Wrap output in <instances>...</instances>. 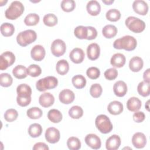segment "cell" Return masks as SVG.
<instances>
[{
  "label": "cell",
  "instance_id": "obj_24",
  "mask_svg": "<svg viewBox=\"0 0 150 150\" xmlns=\"http://www.w3.org/2000/svg\"><path fill=\"white\" fill-rule=\"evenodd\" d=\"M141 101L137 97H132L127 102V108L132 112L138 111L141 107Z\"/></svg>",
  "mask_w": 150,
  "mask_h": 150
},
{
  "label": "cell",
  "instance_id": "obj_28",
  "mask_svg": "<svg viewBox=\"0 0 150 150\" xmlns=\"http://www.w3.org/2000/svg\"><path fill=\"white\" fill-rule=\"evenodd\" d=\"M47 118L51 122L53 123H58L62 121L63 115L59 110L52 109L47 112Z\"/></svg>",
  "mask_w": 150,
  "mask_h": 150
},
{
  "label": "cell",
  "instance_id": "obj_33",
  "mask_svg": "<svg viewBox=\"0 0 150 150\" xmlns=\"http://www.w3.org/2000/svg\"><path fill=\"white\" fill-rule=\"evenodd\" d=\"M137 91L139 95L142 97H147L150 94L149 83L144 81L140 82L137 87Z\"/></svg>",
  "mask_w": 150,
  "mask_h": 150
},
{
  "label": "cell",
  "instance_id": "obj_11",
  "mask_svg": "<svg viewBox=\"0 0 150 150\" xmlns=\"http://www.w3.org/2000/svg\"><path fill=\"white\" fill-rule=\"evenodd\" d=\"M46 52L45 48L40 45L34 46L30 51L31 57L33 60L39 62L42 60L45 56Z\"/></svg>",
  "mask_w": 150,
  "mask_h": 150
},
{
  "label": "cell",
  "instance_id": "obj_48",
  "mask_svg": "<svg viewBox=\"0 0 150 150\" xmlns=\"http://www.w3.org/2000/svg\"><path fill=\"white\" fill-rule=\"evenodd\" d=\"M87 40H93L96 39L97 36V31L93 26H87Z\"/></svg>",
  "mask_w": 150,
  "mask_h": 150
},
{
  "label": "cell",
  "instance_id": "obj_5",
  "mask_svg": "<svg viewBox=\"0 0 150 150\" xmlns=\"http://www.w3.org/2000/svg\"><path fill=\"white\" fill-rule=\"evenodd\" d=\"M58 84L57 78L54 76H47L37 81L36 87L39 91H45L46 90L54 88Z\"/></svg>",
  "mask_w": 150,
  "mask_h": 150
},
{
  "label": "cell",
  "instance_id": "obj_40",
  "mask_svg": "<svg viewBox=\"0 0 150 150\" xmlns=\"http://www.w3.org/2000/svg\"><path fill=\"white\" fill-rule=\"evenodd\" d=\"M106 18L111 22H116L121 18L120 12L116 9H111L108 10L105 14Z\"/></svg>",
  "mask_w": 150,
  "mask_h": 150
},
{
  "label": "cell",
  "instance_id": "obj_52",
  "mask_svg": "<svg viewBox=\"0 0 150 150\" xmlns=\"http://www.w3.org/2000/svg\"><path fill=\"white\" fill-rule=\"evenodd\" d=\"M149 71L150 69H148L146 70H145L143 74V79L144 80V81L147 83H150V79H149Z\"/></svg>",
  "mask_w": 150,
  "mask_h": 150
},
{
  "label": "cell",
  "instance_id": "obj_42",
  "mask_svg": "<svg viewBox=\"0 0 150 150\" xmlns=\"http://www.w3.org/2000/svg\"><path fill=\"white\" fill-rule=\"evenodd\" d=\"M60 5L63 11L70 12L74 9L76 7V3L73 0H63L61 2Z\"/></svg>",
  "mask_w": 150,
  "mask_h": 150
},
{
  "label": "cell",
  "instance_id": "obj_25",
  "mask_svg": "<svg viewBox=\"0 0 150 150\" xmlns=\"http://www.w3.org/2000/svg\"><path fill=\"white\" fill-rule=\"evenodd\" d=\"M18 97H31L32 89L26 84H19L16 88Z\"/></svg>",
  "mask_w": 150,
  "mask_h": 150
},
{
  "label": "cell",
  "instance_id": "obj_39",
  "mask_svg": "<svg viewBox=\"0 0 150 150\" xmlns=\"http://www.w3.org/2000/svg\"><path fill=\"white\" fill-rule=\"evenodd\" d=\"M75 36L80 39H87V26H78L74 30Z\"/></svg>",
  "mask_w": 150,
  "mask_h": 150
},
{
  "label": "cell",
  "instance_id": "obj_47",
  "mask_svg": "<svg viewBox=\"0 0 150 150\" xmlns=\"http://www.w3.org/2000/svg\"><path fill=\"white\" fill-rule=\"evenodd\" d=\"M105 78L108 80H113L118 76V71L115 68H110L104 73Z\"/></svg>",
  "mask_w": 150,
  "mask_h": 150
},
{
  "label": "cell",
  "instance_id": "obj_29",
  "mask_svg": "<svg viewBox=\"0 0 150 150\" xmlns=\"http://www.w3.org/2000/svg\"><path fill=\"white\" fill-rule=\"evenodd\" d=\"M42 127L39 124L34 123L29 127L28 134L32 138H37L42 134Z\"/></svg>",
  "mask_w": 150,
  "mask_h": 150
},
{
  "label": "cell",
  "instance_id": "obj_43",
  "mask_svg": "<svg viewBox=\"0 0 150 150\" xmlns=\"http://www.w3.org/2000/svg\"><path fill=\"white\" fill-rule=\"evenodd\" d=\"M42 73V69L37 64H30L27 68V73L31 77H38Z\"/></svg>",
  "mask_w": 150,
  "mask_h": 150
},
{
  "label": "cell",
  "instance_id": "obj_22",
  "mask_svg": "<svg viewBox=\"0 0 150 150\" xmlns=\"http://www.w3.org/2000/svg\"><path fill=\"white\" fill-rule=\"evenodd\" d=\"M144 62L143 60L138 56L132 57L129 62V67L133 72H138L143 67Z\"/></svg>",
  "mask_w": 150,
  "mask_h": 150
},
{
  "label": "cell",
  "instance_id": "obj_19",
  "mask_svg": "<svg viewBox=\"0 0 150 150\" xmlns=\"http://www.w3.org/2000/svg\"><path fill=\"white\" fill-rule=\"evenodd\" d=\"M113 91L115 95L117 97H124L127 92V86L123 81H117L114 84Z\"/></svg>",
  "mask_w": 150,
  "mask_h": 150
},
{
  "label": "cell",
  "instance_id": "obj_41",
  "mask_svg": "<svg viewBox=\"0 0 150 150\" xmlns=\"http://www.w3.org/2000/svg\"><path fill=\"white\" fill-rule=\"evenodd\" d=\"M13 79L12 76L6 73H1L0 75V84L2 87H8L12 85Z\"/></svg>",
  "mask_w": 150,
  "mask_h": 150
},
{
  "label": "cell",
  "instance_id": "obj_44",
  "mask_svg": "<svg viewBox=\"0 0 150 150\" xmlns=\"http://www.w3.org/2000/svg\"><path fill=\"white\" fill-rule=\"evenodd\" d=\"M18 112L15 109L10 108L7 110L4 114V118L8 122H12L17 119Z\"/></svg>",
  "mask_w": 150,
  "mask_h": 150
},
{
  "label": "cell",
  "instance_id": "obj_17",
  "mask_svg": "<svg viewBox=\"0 0 150 150\" xmlns=\"http://www.w3.org/2000/svg\"><path fill=\"white\" fill-rule=\"evenodd\" d=\"M121 145V138L117 135H112L106 141L105 147L108 150H117Z\"/></svg>",
  "mask_w": 150,
  "mask_h": 150
},
{
  "label": "cell",
  "instance_id": "obj_51",
  "mask_svg": "<svg viewBox=\"0 0 150 150\" xmlns=\"http://www.w3.org/2000/svg\"><path fill=\"white\" fill-rule=\"evenodd\" d=\"M48 146L44 142L36 143L33 146V150H49Z\"/></svg>",
  "mask_w": 150,
  "mask_h": 150
},
{
  "label": "cell",
  "instance_id": "obj_49",
  "mask_svg": "<svg viewBox=\"0 0 150 150\" xmlns=\"http://www.w3.org/2000/svg\"><path fill=\"white\" fill-rule=\"evenodd\" d=\"M16 101L19 105L21 107H26L31 102V97H16Z\"/></svg>",
  "mask_w": 150,
  "mask_h": 150
},
{
  "label": "cell",
  "instance_id": "obj_26",
  "mask_svg": "<svg viewBox=\"0 0 150 150\" xmlns=\"http://www.w3.org/2000/svg\"><path fill=\"white\" fill-rule=\"evenodd\" d=\"M103 36L107 38L111 39L116 36L117 33V28L112 25H107L102 29Z\"/></svg>",
  "mask_w": 150,
  "mask_h": 150
},
{
  "label": "cell",
  "instance_id": "obj_13",
  "mask_svg": "<svg viewBox=\"0 0 150 150\" xmlns=\"http://www.w3.org/2000/svg\"><path fill=\"white\" fill-rule=\"evenodd\" d=\"M132 143L136 148H143L146 145V138L143 133L139 132H136L132 136Z\"/></svg>",
  "mask_w": 150,
  "mask_h": 150
},
{
  "label": "cell",
  "instance_id": "obj_10",
  "mask_svg": "<svg viewBox=\"0 0 150 150\" xmlns=\"http://www.w3.org/2000/svg\"><path fill=\"white\" fill-rule=\"evenodd\" d=\"M86 144L93 149H100L101 145L100 138L96 134H89L85 137Z\"/></svg>",
  "mask_w": 150,
  "mask_h": 150
},
{
  "label": "cell",
  "instance_id": "obj_23",
  "mask_svg": "<svg viewBox=\"0 0 150 150\" xmlns=\"http://www.w3.org/2000/svg\"><path fill=\"white\" fill-rule=\"evenodd\" d=\"M123 105L118 101H113L109 103L107 107L108 111L112 115L120 114L123 111Z\"/></svg>",
  "mask_w": 150,
  "mask_h": 150
},
{
  "label": "cell",
  "instance_id": "obj_8",
  "mask_svg": "<svg viewBox=\"0 0 150 150\" xmlns=\"http://www.w3.org/2000/svg\"><path fill=\"white\" fill-rule=\"evenodd\" d=\"M52 53L56 57H60L63 55L66 50V45L64 42L61 39L54 40L51 45Z\"/></svg>",
  "mask_w": 150,
  "mask_h": 150
},
{
  "label": "cell",
  "instance_id": "obj_32",
  "mask_svg": "<svg viewBox=\"0 0 150 150\" xmlns=\"http://www.w3.org/2000/svg\"><path fill=\"white\" fill-rule=\"evenodd\" d=\"M0 29L2 35L5 37L11 36L15 31L14 26L12 23L8 22L2 23L1 25Z\"/></svg>",
  "mask_w": 150,
  "mask_h": 150
},
{
  "label": "cell",
  "instance_id": "obj_53",
  "mask_svg": "<svg viewBox=\"0 0 150 150\" xmlns=\"http://www.w3.org/2000/svg\"><path fill=\"white\" fill-rule=\"evenodd\" d=\"M103 2L106 5H111L114 2V0H108V1H104L103 0Z\"/></svg>",
  "mask_w": 150,
  "mask_h": 150
},
{
  "label": "cell",
  "instance_id": "obj_20",
  "mask_svg": "<svg viewBox=\"0 0 150 150\" xmlns=\"http://www.w3.org/2000/svg\"><path fill=\"white\" fill-rule=\"evenodd\" d=\"M87 12L91 16L98 15L101 11V6L100 3L95 0L90 1L86 5Z\"/></svg>",
  "mask_w": 150,
  "mask_h": 150
},
{
  "label": "cell",
  "instance_id": "obj_9",
  "mask_svg": "<svg viewBox=\"0 0 150 150\" xmlns=\"http://www.w3.org/2000/svg\"><path fill=\"white\" fill-rule=\"evenodd\" d=\"M45 136L46 141L50 144H55L57 142L60 138L59 131L54 127L48 128L46 130Z\"/></svg>",
  "mask_w": 150,
  "mask_h": 150
},
{
  "label": "cell",
  "instance_id": "obj_37",
  "mask_svg": "<svg viewBox=\"0 0 150 150\" xmlns=\"http://www.w3.org/2000/svg\"><path fill=\"white\" fill-rule=\"evenodd\" d=\"M43 21L44 24L49 27H52L55 26L58 22L57 16L53 13H48L44 16Z\"/></svg>",
  "mask_w": 150,
  "mask_h": 150
},
{
  "label": "cell",
  "instance_id": "obj_38",
  "mask_svg": "<svg viewBox=\"0 0 150 150\" xmlns=\"http://www.w3.org/2000/svg\"><path fill=\"white\" fill-rule=\"evenodd\" d=\"M67 145L69 149L78 150L81 148V142L78 138L71 137L67 141Z\"/></svg>",
  "mask_w": 150,
  "mask_h": 150
},
{
  "label": "cell",
  "instance_id": "obj_1",
  "mask_svg": "<svg viewBox=\"0 0 150 150\" xmlns=\"http://www.w3.org/2000/svg\"><path fill=\"white\" fill-rule=\"evenodd\" d=\"M137 40L132 36L126 35L121 38L116 39L113 47L116 49H124L127 51L134 50L137 47Z\"/></svg>",
  "mask_w": 150,
  "mask_h": 150
},
{
  "label": "cell",
  "instance_id": "obj_27",
  "mask_svg": "<svg viewBox=\"0 0 150 150\" xmlns=\"http://www.w3.org/2000/svg\"><path fill=\"white\" fill-rule=\"evenodd\" d=\"M56 69L58 74L60 75H64L67 73L69 70V63L64 59L60 60L56 63Z\"/></svg>",
  "mask_w": 150,
  "mask_h": 150
},
{
  "label": "cell",
  "instance_id": "obj_30",
  "mask_svg": "<svg viewBox=\"0 0 150 150\" xmlns=\"http://www.w3.org/2000/svg\"><path fill=\"white\" fill-rule=\"evenodd\" d=\"M12 73L16 79H25L28 75L27 69L25 66L23 65H18L13 68L12 70Z\"/></svg>",
  "mask_w": 150,
  "mask_h": 150
},
{
  "label": "cell",
  "instance_id": "obj_18",
  "mask_svg": "<svg viewBox=\"0 0 150 150\" xmlns=\"http://www.w3.org/2000/svg\"><path fill=\"white\" fill-rule=\"evenodd\" d=\"M54 102V97L50 93H44L39 98V103L43 107H49L53 104Z\"/></svg>",
  "mask_w": 150,
  "mask_h": 150
},
{
  "label": "cell",
  "instance_id": "obj_54",
  "mask_svg": "<svg viewBox=\"0 0 150 150\" xmlns=\"http://www.w3.org/2000/svg\"><path fill=\"white\" fill-rule=\"evenodd\" d=\"M149 100H148L145 104V108L146 109L149 111Z\"/></svg>",
  "mask_w": 150,
  "mask_h": 150
},
{
  "label": "cell",
  "instance_id": "obj_35",
  "mask_svg": "<svg viewBox=\"0 0 150 150\" xmlns=\"http://www.w3.org/2000/svg\"><path fill=\"white\" fill-rule=\"evenodd\" d=\"M40 20L39 16L35 13L28 14L24 19V23L27 26H35L37 25Z\"/></svg>",
  "mask_w": 150,
  "mask_h": 150
},
{
  "label": "cell",
  "instance_id": "obj_2",
  "mask_svg": "<svg viewBox=\"0 0 150 150\" xmlns=\"http://www.w3.org/2000/svg\"><path fill=\"white\" fill-rule=\"evenodd\" d=\"M24 9L22 2L18 1H13L5 11V17L10 20H15L22 15Z\"/></svg>",
  "mask_w": 150,
  "mask_h": 150
},
{
  "label": "cell",
  "instance_id": "obj_6",
  "mask_svg": "<svg viewBox=\"0 0 150 150\" xmlns=\"http://www.w3.org/2000/svg\"><path fill=\"white\" fill-rule=\"evenodd\" d=\"M125 23L126 26L134 33H141L145 28V22L135 16L128 17L125 21Z\"/></svg>",
  "mask_w": 150,
  "mask_h": 150
},
{
  "label": "cell",
  "instance_id": "obj_7",
  "mask_svg": "<svg viewBox=\"0 0 150 150\" xmlns=\"http://www.w3.org/2000/svg\"><path fill=\"white\" fill-rule=\"evenodd\" d=\"M15 62V56L14 54L9 51H6L2 53L1 55L0 69L4 70L8 67L12 65Z\"/></svg>",
  "mask_w": 150,
  "mask_h": 150
},
{
  "label": "cell",
  "instance_id": "obj_50",
  "mask_svg": "<svg viewBox=\"0 0 150 150\" xmlns=\"http://www.w3.org/2000/svg\"><path fill=\"white\" fill-rule=\"evenodd\" d=\"M132 117L134 121L138 123L142 122L145 118V115L142 111H135Z\"/></svg>",
  "mask_w": 150,
  "mask_h": 150
},
{
  "label": "cell",
  "instance_id": "obj_16",
  "mask_svg": "<svg viewBox=\"0 0 150 150\" xmlns=\"http://www.w3.org/2000/svg\"><path fill=\"white\" fill-rule=\"evenodd\" d=\"M87 54L90 60H94L97 59L100 54V47L99 45L96 43L90 44L87 48Z\"/></svg>",
  "mask_w": 150,
  "mask_h": 150
},
{
  "label": "cell",
  "instance_id": "obj_3",
  "mask_svg": "<svg viewBox=\"0 0 150 150\" xmlns=\"http://www.w3.org/2000/svg\"><path fill=\"white\" fill-rule=\"evenodd\" d=\"M36 38V32L32 29H28L19 33L16 36V41L20 46L25 47L34 42Z\"/></svg>",
  "mask_w": 150,
  "mask_h": 150
},
{
  "label": "cell",
  "instance_id": "obj_31",
  "mask_svg": "<svg viewBox=\"0 0 150 150\" xmlns=\"http://www.w3.org/2000/svg\"><path fill=\"white\" fill-rule=\"evenodd\" d=\"M71 82L73 86L77 89H81L86 86V79L81 74H77L73 77Z\"/></svg>",
  "mask_w": 150,
  "mask_h": 150
},
{
  "label": "cell",
  "instance_id": "obj_21",
  "mask_svg": "<svg viewBox=\"0 0 150 150\" xmlns=\"http://www.w3.org/2000/svg\"><path fill=\"white\" fill-rule=\"evenodd\" d=\"M125 61L126 59L124 55L122 53H117L112 55L110 60V63L114 67L120 68L124 66Z\"/></svg>",
  "mask_w": 150,
  "mask_h": 150
},
{
  "label": "cell",
  "instance_id": "obj_45",
  "mask_svg": "<svg viewBox=\"0 0 150 150\" xmlns=\"http://www.w3.org/2000/svg\"><path fill=\"white\" fill-rule=\"evenodd\" d=\"M103 92V88L100 84L95 83L91 85L90 88V94L94 98L99 97Z\"/></svg>",
  "mask_w": 150,
  "mask_h": 150
},
{
  "label": "cell",
  "instance_id": "obj_12",
  "mask_svg": "<svg viewBox=\"0 0 150 150\" xmlns=\"http://www.w3.org/2000/svg\"><path fill=\"white\" fill-rule=\"evenodd\" d=\"M132 8L135 12L141 15H146L148 11V5L143 0L134 1L132 4Z\"/></svg>",
  "mask_w": 150,
  "mask_h": 150
},
{
  "label": "cell",
  "instance_id": "obj_34",
  "mask_svg": "<svg viewBox=\"0 0 150 150\" xmlns=\"http://www.w3.org/2000/svg\"><path fill=\"white\" fill-rule=\"evenodd\" d=\"M69 115L73 119H79L83 115V110L80 106L74 105L69 109Z\"/></svg>",
  "mask_w": 150,
  "mask_h": 150
},
{
  "label": "cell",
  "instance_id": "obj_4",
  "mask_svg": "<svg viewBox=\"0 0 150 150\" xmlns=\"http://www.w3.org/2000/svg\"><path fill=\"white\" fill-rule=\"evenodd\" d=\"M96 128L103 134H108L112 129V124L110 118L104 114L98 115L95 120Z\"/></svg>",
  "mask_w": 150,
  "mask_h": 150
},
{
  "label": "cell",
  "instance_id": "obj_46",
  "mask_svg": "<svg viewBox=\"0 0 150 150\" xmlns=\"http://www.w3.org/2000/svg\"><path fill=\"white\" fill-rule=\"evenodd\" d=\"M87 76L91 79H97L100 75V70L96 67H90L86 71Z\"/></svg>",
  "mask_w": 150,
  "mask_h": 150
},
{
  "label": "cell",
  "instance_id": "obj_14",
  "mask_svg": "<svg viewBox=\"0 0 150 150\" xmlns=\"http://www.w3.org/2000/svg\"><path fill=\"white\" fill-rule=\"evenodd\" d=\"M75 98L74 93L69 89H64L60 91L59 95L60 101L64 104L71 103Z\"/></svg>",
  "mask_w": 150,
  "mask_h": 150
},
{
  "label": "cell",
  "instance_id": "obj_36",
  "mask_svg": "<svg viewBox=\"0 0 150 150\" xmlns=\"http://www.w3.org/2000/svg\"><path fill=\"white\" fill-rule=\"evenodd\" d=\"M26 114L29 118L35 120L40 118L43 115V112L42 110L39 107H34L28 109L27 110Z\"/></svg>",
  "mask_w": 150,
  "mask_h": 150
},
{
  "label": "cell",
  "instance_id": "obj_15",
  "mask_svg": "<svg viewBox=\"0 0 150 150\" xmlns=\"http://www.w3.org/2000/svg\"><path fill=\"white\" fill-rule=\"evenodd\" d=\"M84 56L85 54L84 51L79 47L74 48L69 54L70 60L76 64L81 63L83 61Z\"/></svg>",
  "mask_w": 150,
  "mask_h": 150
}]
</instances>
